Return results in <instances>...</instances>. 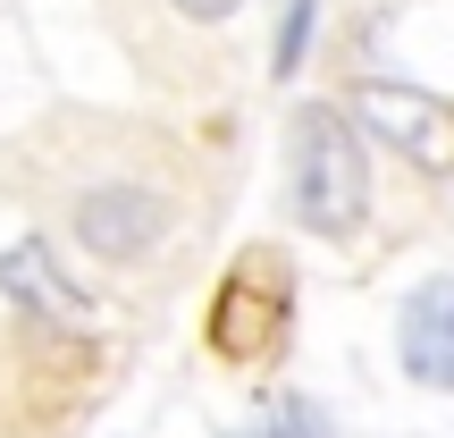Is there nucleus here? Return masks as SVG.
<instances>
[{
  "label": "nucleus",
  "mask_w": 454,
  "mask_h": 438,
  "mask_svg": "<svg viewBox=\"0 0 454 438\" xmlns=\"http://www.w3.org/2000/svg\"><path fill=\"white\" fill-rule=\"evenodd\" d=\"M227 438H328V422H320V405H303V396H270L261 422H244Z\"/></svg>",
  "instance_id": "obj_7"
},
{
  "label": "nucleus",
  "mask_w": 454,
  "mask_h": 438,
  "mask_svg": "<svg viewBox=\"0 0 454 438\" xmlns=\"http://www.w3.org/2000/svg\"><path fill=\"white\" fill-rule=\"evenodd\" d=\"M354 110H362V127L387 135V144L404 152L412 169L454 178V101L421 93V84H387V76H371V84L354 93Z\"/></svg>",
  "instance_id": "obj_3"
},
{
  "label": "nucleus",
  "mask_w": 454,
  "mask_h": 438,
  "mask_svg": "<svg viewBox=\"0 0 454 438\" xmlns=\"http://www.w3.org/2000/svg\"><path fill=\"white\" fill-rule=\"evenodd\" d=\"M67 227H76V244H84V253H101V261H144L152 244L168 236V203L152 195V186L118 178V186H93V195H76Z\"/></svg>",
  "instance_id": "obj_4"
},
{
  "label": "nucleus",
  "mask_w": 454,
  "mask_h": 438,
  "mask_svg": "<svg viewBox=\"0 0 454 438\" xmlns=\"http://www.w3.org/2000/svg\"><path fill=\"white\" fill-rule=\"evenodd\" d=\"M371 211V161H362V135L337 101H311L294 118V219L311 236H354Z\"/></svg>",
  "instance_id": "obj_1"
},
{
  "label": "nucleus",
  "mask_w": 454,
  "mask_h": 438,
  "mask_svg": "<svg viewBox=\"0 0 454 438\" xmlns=\"http://www.w3.org/2000/svg\"><path fill=\"white\" fill-rule=\"evenodd\" d=\"M286 321H294L286 278H278L270 253H253L244 270H227L219 295H211V354L236 362V371H261V362H278V346H286Z\"/></svg>",
  "instance_id": "obj_2"
},
{
  "label": "nucleus",
  "mask_w": 454,
  "mask_h": 438,
  "mask_svg": "<svg viewBox=\"0 0 454 438\" xmlns=\"http://www.w3.org/2000/svg\"><path fill=\"white\" fill-rule=\"evenodd\" d=\"M168 9H177V17H194V26H219V17H236L244 0H168Z\"/></svg>",
  "instance_id": "obj_9"
},
{
  "label": "nucleus",
  "mask_w": 454,
  "mask_h": 438,
  "mask_svg": "<svg viewBox=\"0 0 454 438\" xmlns=\"http://www.w3.org/2000/svg\"><path fill=\"white\" fill-rule=\"evenodd\" d=\"M311 17H320V0H286V17H278V51H270L278 76H294V68H303V51H311Z\"/></svg>",
  "instance_id": "obj_8"
},
{
  "label": "nucleus",
  "mask_w": 454,
  "mask_h": 438,
  "mask_svg": "<svg viewBox=\"0 0 454 438\" xmlns=\"http://www.w3.org/2000/svg\"><path fill=\"white\" fill-rule=\"evenodd\" d=\"M395 354H404V379L454 396V278H429L412 287L404 321H395Z\"/></svg>",
  "instance_id": "obj_5"
},
{
  "label": "nucleus",
  "mask_w": 454,
  "mask_h": 438,
  "mask_svg": "<svg viewBox=\"0 0 454 438\" xmlns=\"http://www.w3.org/2000/svg\"><path fill=\"white\" fill-rule=\"evenodd\" d=\"M0 295H9V304H26V312H51V321H84V312H93L59 270H51L43 244H9V253H0Z\"/></svg>",
  "instance_id": "obj_6"
}]
</instances>
